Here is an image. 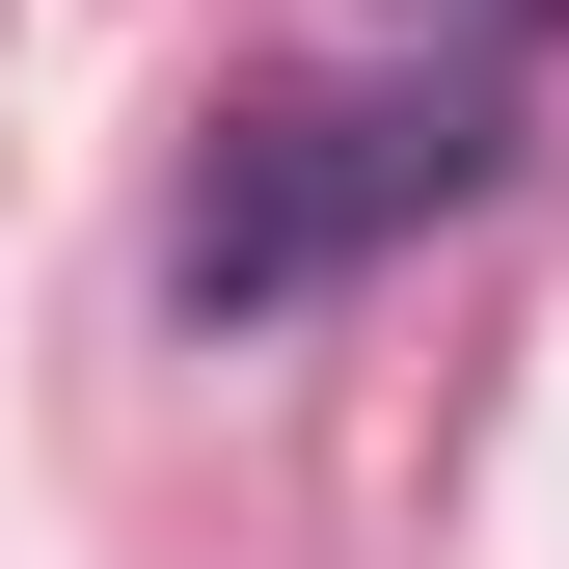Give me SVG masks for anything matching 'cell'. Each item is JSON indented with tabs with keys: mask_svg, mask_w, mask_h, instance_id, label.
Returning a JSON list of instances; mask_svg holds the SVG:
<instances>
[{
	"mask_svg": "<svg viewBox=\"0 0 569 569\" xmlns=\"http://www.w3.org/2000/svg\"><path fill=\"white\" fill-rule=\"evenodd\" d=\"M461 28H569V0H461Z\"/></svg>",
	"mask_w": 569,
	"mask_h": 569,
	"instance_id": "2",
	"label": "cell"
},
{
	"mask_svg": "<svg viewBox=\"0 0 569 569\" xmlns=\"http://www.w3.org/2000/svg\"><path fill=\"white\" fill-rule=\"evenodd\" d=\"M516 190V82L488 54H380V82H271L218 163H190V218H163V299L190 326H299L352 299L380 244H435Z\"/></svg>",
	"mask_w": 569,
	"mask_h": 569,
	"instance_id": "1",
	"label": "cell"
}]
</instances>
